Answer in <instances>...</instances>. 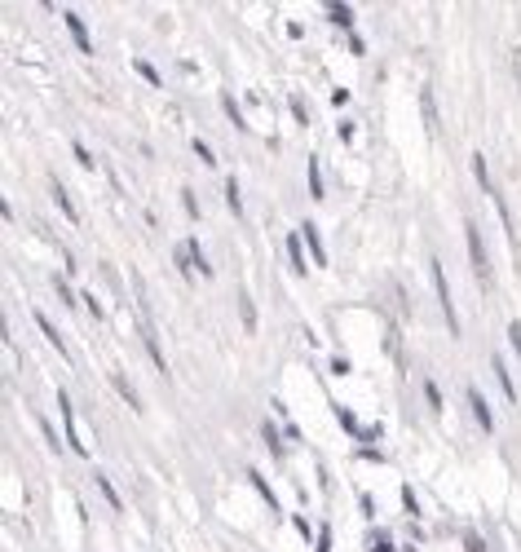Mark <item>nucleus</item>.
Returning a JSON list of instances; mask_svg holds the SVG:
<instances>
[{
  "label": "nucleus",
  "instance_id": "18",
  "mask_svg": "<svg viewBox=\"0 0 521 552\" xmlns=\"http://www.w3.org/2000/svg\"><path fill=\"white\" fill-rule=\"evenodd\" d=\"M472 182H477V191H481L486 200L499 191V186H495V177H490V164H486V155L481 151H472Z\"/></svg>",
  "mask_w": 521,
  "mask_h": 552
},
{
  "label": "nucleus",
  "instance_id": "20",
  "mask_svg": "<svg viewBox=\"0 0 521 552\" xmlns=\"http://www.w3.org/2000/svg\"><path fill=\"white\" fill-rule=\"evenodd\" d=\"M172 265H177V274H181V279H199V270H195V252H190L186 239L172 248Z\"/></svg>",
  "mask_w": 521,
  "mask_h": 552
},
{
  "label": "nucleus",
  "instance_id": "47",
  "mask_svg": "<svg viewBox=\"0 0 521 552\" xmlns=\"http://www.w3.org/2000/svg\"><path fill=\"white\" fill-rule=\"evenodd\" d=\"M292 526H296V530H301L305 539H313V530H310V521H305V517H292Z\"/></svg>",
  "mask_w": 521,
  "mask_h": 552
},
{
  "label": "nucleus",
  "instance_id": "1",
  "mask_svg": "<svg viewBox=\"0 0 521 552\" xmlns=\"http://www.w3.org/2000/svg\"><path fill=\"white\" fill-rule=\"evenodd\" d=\"M464 244H469V265H472V279H477V288L481 292H495V270H490V248H486V239H481V226H477V217H464Z\"/></svg>",
  "mask_w": 521,
  "mask_h": 552
},
{
  "label": "nucleus",
  "instance_id": "46",
  "mask_svg": "<svg viewBox=\"0 0 521 552\" xmlns=\"http://www.w3.org/2000/svg\"><path fill=\"white\" fill-rule=\"evenodd\" d=\"M354 367H349V358H331V376H349Z\"/></svg>",
  "mask_w": 521,
  "mask_h": 552
},
{
  "label": "nucleus",
  "instance_id": "49",
  "mask_svg": "<svg viewBox=\"0 0 521 552\" xmlns=\"http://www.w3.org/2000/svg\"><path fill=\"white\" fill-rule=\"evenodd\" d=\"M513 76H517V89H521V45L513 49Z\"/></svg>",
  "mask_w": 521,
  "mask_h": 552
},
{
  "label": "nucleus",
  "instance_id": "41",
  "mask_svg": "<svg viewBox=\"0 0 521 552\" xmlns=\"http://www.w3.org/2000/svg\"><path fill=\"white\" fill-rule=\"evenodd\" d=\"M380 438H384V429H380V424H366L363 438H358V447H366V442H380Z\"/></svg>",
  "mask_w": 521,
  "mask_h": 552
},
{
  "label": "nucleus",
  "instance_id": "31",
  "mask_svg": "<svg viewBox=\"0 0 521 552\" xmlns=\"http://www.w3.org/2000/svg\"><path fill=\"white\" fill-rule=\"evenodd\" d=\"M177 195H181V208H186V217H190V221H199V217H204V212H199V200H195V191H190V186H181Z\"/></svg>",
  "mask_w": 521,
  "mask_h": 552
},
{
  "label": "nucleus",
  "instance_id": "30",
  "mask_svg": "<svg viewBox=\"0 0 521 552\" xmlns=\"http://www.w3.org/2000/svg\"><path fill=\"white\" fill-rule=\"evenodd\" d=\"M133 71H137L146 85H155V89L163 85V80H159V71H155V62H146V58H133Z\"/></svg>",
  "mask_w": 521,
  "mask_h": 552
},
{
  "label": "nucleus",
  "instance_id": "11",
  "mask_svg": "<svg viewBox=\"0 0 521 552\" xmlns=\"http://www.w3.org/2000/svg\"><path fill=\"white\" fill-rule=\"evenodd\" d=\"M45 186H49L53 203H57V208H62V217H66V221H71V226H75V221H80V208H75V200H71V191H66V186H62V177H57V173H49V177H45Z\"/></svg>",
  "mask_w": 521,
  "mask_h": 552
},
{
  "label": "nucleus",
  "instance_id": "22",
  "mask_svg": "<svg viewBox=\"0 0 521 552\" xmlns=\"http://www.w3.org/2000/svg\"><path fill=\"white\" fill-rule=\"evenodd\" d=\"M331 411H336V420H340V429H345V433H349V438H354V442H358V438H363V420H358V415H354V411H349V406H345V402H331Z\"/></svg>",
  "mask_w": 521,
  "mask_h": 552
},
{
  "label": "nucleus",
  "instance_id": "19",
  "mask_svg": "<svg viewBox=\"0 0 521 552\" xmlns=\"http://www.w3.org/2000/svg\"><path fill=\"white\" fill-rule=\"evenodd\" d=\"M239 323H243V332L252 336L260 327V318H257V301H252V292L248 288H239Z\"/></svg>",
  "mask_w": 521,
  "mask_h": 552
},
{
  "label": "nucleus",
  "instance_id": "10",
  "mask_svg": "<svg viewBox=\"0 0 521 552\" xmlns=\"http://www.w3.org/2000/svg\"><path fill=\"white\" fill-rule=\"evenodd\" d=\"M287 265H292V274H296V279H305V274H310V248H305L301 230H292V235H287Z\"/></svg>",
  "mask_w": 521,
  "mask_h": 552
},
{
  "label": "nucleus",
  "instance_id": "39",
  "mask_svg": "<svg viewBox=\"0 0 521 552\" xmlns=\"http://www.w3.org/2000/svg\"><path fill=\"white\" fill-rule=\"evenodd\" d=\"M354 133H358L354 120H340V124H336V138H340V142H354Z\"/></svg>",
  "mask_w": 521,
  "mask_h": 552
},
{
  "label": "nucleus",
  "instance_id": "7",
  "mask_svg": "<svg viewBox=\"0 0 521 552\" xmlns=\"http://www.w3.org/2000/svg\"><path fill=\"white\" fill-rule=\"evenodd\" d=\"M490 203H495V212H499V226H504L508 248L521 252V230H517V217H513V203H508V195H504V191H495V195H490Z\"/></svg>",
  "mask_w": 521,
  "mask_h": 552
},
{
  "label": "nucleus",
  "instance_id": "15",
  "mask_svg": "<svg viewBox=\"0 0 521 552\" xmlns=\"http://www.w3.org/2000/svg\"><path fill=\"white\" fill-rule=\"evenodd\" d=\"M490 376H495V385H499L504 402H517V385H513V376H508V362H504V353H490Z\"/></svg>",
  "mask_w": 521,
  "mask_h": 552
},
{
  "label": "nucleus",
  "instance_id": "33",
  "mask_svg": "<svg viewBox=\"0 0 521 552\" xmlns=\"http://www.w3.org/2000/svg\"><path fill=\"white\" fill-rule=\"evenodd\" d=\"M371 552H398L393 535L389 530H371Z\"/></svg>",
  "mask_w": 521,
  "mask_h": 552
},
{
  "label": "nucleus",
  "instance_id": "3",
  "mask_svg": "<svg viewBox=\"0 0 521 552\" xmlns=\"http://www.w3.org/2000/svg\"><path fill=\"white\" fill-rule=\"evenodd\" d=\"M137 341H142V350H146V358H151V367H155L159 376H168L172 367H168V353H163V345H159L155 323H151V318H142V323H137Z\"/></svg>",
  "mask_w": 521,
  "mask_h": 552
},
{
  "label": "nucleus",
  "instance_id": "17",
  "mask_svg": "<svg viewBox=\"0 0 521 552\" xmlns=\"http://www.w3.org/2000/svg\"><path fill=\"white\" fill-rule=\"evenodd\" d=\"M248 482H252V491H257L260 500H265V508H269L274 517H283V503H278V495H274V486L260 477V468H252V464H248Z\"/></svg>",
  "mask_w": 521,
  "mask_h": 552
},
{
  "label": "nucleus",
  "instance_id": "36",
  "mask_svg": "<svg viewBox=\"0 0 521 552\" xmlns=\"http://www.w3.org/2000/svg\"><path fill=\"white\" fill-rule=\"evenodd\" d=\"M71 155H75V164H80V168H89V173L98 168V164H93V155H89V147H84V142H71Z\"/></svg>",
  "mask_w": 521,
  "mask_h": 552
},
{
  "label": "nucleus",
  "instance_id": "29",
  "mask_svg": "<svg viewBox=\"0 0 521 552\" xmlns=\"http://www.w3.org/2000/svg\"><path fill=\"white\" fill-rule=\"evenodd\" d=\"M36 429H40V433H45V447H49L53 455H62V438H57V433H53V424H49V420H45V415H36Z\"/></svg>",
  "mask_w": 521,
  "mask_h": 552
},
{
  "label": "nucleus",
  "instance_id": "38",
  "mask_svg": "<svg viewBox=\"0 0 521 552\" xmlns=\"http://www.w3.org/2000/svg\"><path fill=\"white\" fill-rule=\"evenodd\" d=\"M292 115H296V124H310V106H305V98H296V93H292Z\"/></svg>",
  "mask_w": 521,
  "mask_h": 552
},
{
  "label": "nucleus",
  "instance_id": "12",
  "mask_svg": "<svg viewBox=\"0 0 521 552\" xmlns=\"http://www.w3.org/2000/svg\"><path fill=\"white\" fill-rule=\"evenodd\" d=\"M62 22H66V36H71V45L80 53H93V36H89V27H84V18L75 13V9H66L62 13Z\"/></svg>",
  "mask_w": 521,
  "mask_h": 552
},
{
  "label": "nucleus",
  "instance_id": "4",
  "mask_svg": "<svg viewBox=\"0 0 521 552\" xmlns=\"http://www.w3.org/2000/svg\"><path fill=\"white\" fill-rule=\"evenodd\" d=\"M57 406H62V433H66V447H71V455H89V447H84V438H80V429H75V406H71V394L66 389H57Z\"/></svg>",
  "mask_w": 521,
  "mask_h": 552
},
{
  "label": "nucleus",
  "instance_id": "37",
  "mask_svg": "<svg viewBox=\"0 0 521 552\" xmlns=\"http://www.w3.org/2000/svg\"><path fill=\"white\" fill-rule=\"evenodd\" d=\"M313 548H318V552H331V521H322V526H318V535H313Z\"/></svg>",
  "mask_w": 521,
  "mask_h": 552
},
{
  "label": "nucleus",
  "instance_id": "24",
  "mask_svg": "<svg viewBox=\"0 0 521 552\" xmlns=\"http://www.w3.org/2000/svg\"><path fill=\"white\" fill-rule=\"evenodd\" d=\"M221 111L230 115V124H234L239 133H248V120H243V106H239V98H234L230 89H221Z\"/></svg>",
  "mask_w": 521,
  "mask_h": 552
},
{
  "label": "nucleus",
  "instance_id": "42",
  "mask_svg": "<svg viewBox=\"0 0 521 552\" xmlns=\"http://www.w3.org/2000/svg\"><path fill=\"white\" fill-rule=\"evenodd\" d=\"M358 512H363L366 521H375V500H371L366 491H363V495H358Z\"/></svg>",
  "mask_w": 521,
  "mask_h": 552
},
{
  "label": "nucleus",
  "instance_id": "16",
  "mask_svg": "<svg viewBox=\"0 0 521 552\" xmlns=\"http://www.w3.org/2000/svg\"><path fill=\"white\" fill-rule=\"evenodd\" d=\"M239 186H243L239 177H225V182H221V191H225V208H230V217H234V221H248V208H243V191H239Z\"/></svg>",
  "mask_w": 521,
  "mask_h": 552
},
{
  "label": "nucleus",
  "instance_id": "28",
  "mask_svg": "<svg viewBox=\"0 0 521 552\" xmlns=\"http://www.w3.org/2000/svg\"><path fill=\"white\" fill-rule=\"evenodd\" d=\"M186 244H190V252H195V270H199V279H212L216 270H212V256H208V252H204V244H199L195 235H190Z\"/></svg>",
  "mask_w": 521,
  "mask_h": 552
},
{
  "label": "nucleus",
  "instance_id": "14",
  "mask_svg": "<svg viewBox=\"0 0 521 552\" xmlns=\"http://www.w3.org/2000/svg\"><path fill=\"white\" fill-rule=\"evenodd\" d=\"M301 239H305V248H310L313 265L327 270V244H322V235H318V221H301Z\"/></svg>",
  "mask_w": 521,
  "mask_h": 552
},
{
  "label": "nucleus",
  "instance_id": "34",
  "mask_svg": "<svg viewBox=\"0 0 521 552\" xmlns=\"http://www.w3.org/2000/svg\"><path fill=\"white\" fill-rule=\"evenodd\" d=\"M402 512H407V517H419V503H416V486H411V482H402Z\"/></svg>",
  "mask_w": 521,
  "mask_h": 552
},
{
  "label": "nucleus",
  "instance_id": "40",
  "mask_svg": "<svg viewBox=\"0 0 521 552\" xmlns=\"http://www.w3.org/2000/svg\"><path fill=\"white\" fill-rule=\"evenodd\" d=\"M345 49L354 53V58H363V53H366V40L358 36V31H354V36H345Z\"/></svg>",
  "mask_w": 521,
  "mask_h": 552
},
{
  "label": "nucleus",
  "instance_id": "27",
  "mask_svg": "<svg viewBox=\"0 0 521 552\" xmlns=\"http://www.w3.org/2000/svg\"><path fill=\"white\" fill-rule=\"evenodd\" d=\"M310 200L313 203L327 200V186H322V164H318V155H310Z\"/></svg>",
  "mask_w": 521,
  "mask_h": 552
},
{
  "label": "nucleus",
  "instance_id": "23",
  "mask_svg": "<svg viewBox=\"0 0 521 552\" xmlns=\"http://www.w3.org/2000/svg\"><path fill=\"white\" fill-rule=\"evenodd\" d=\"M49 288H53V292H57V301L66 305V309H71V314H75V309H80V292H75V288H71V279H66V274H53V279H49Z\"/></svg>",
  "mask_w": 521,
  "mask_h": 552
},
{
  "label": "nucleus",
  "instance_id": "5",
  "mask_svg": "<svg viewBox=\"0 0 521 552\" xmlns=\"http://www.w3.org/2000/svg\"><path fill=\"white\" fill-rule=\"evenodd\" d=\"M106 380H110V389H115L119 398H124V406H128V411H137V415L146 411V402H142L137 385L128 380V371H124V367H110V371H106Z\"/></svg>",
  "mask_w": 521,
  "mask_h": 552
},
{
  "label": "nucleus",
  "instance_id": "44",
  "mask_svg": "<svg viewBox=\"0 0 521 552\" xmlns=\"http://www.w3.org/2000/svg\"><path fill=\"white\" fill-rule=\"evenodd\" d=\"M283 433H287V442H292V447H296V442H305V433H301V424H296V420H287V424H283Z\"/></svg>",
  "mask_w": 521,
  "mask_h": 552
},
{
  "label": "nucleus",
  "instance_id": "13",
  "mask_svg": "<svg viewBox=\"0 0 521 552\" xmlns=\"http://www.w3.org/2000/svg\"><path fill=\"white\" fill-rule=\"evenodd\" d=\"M464 398H469V411H472V420H477V429H481V433H495V411H490L486 394H481V389H469Z\"/></svg>",
  "mask_w": 521,
  "mask_h": 552
},
{
  "label": "nucleus",
  "instance_id": "50",
  "mask_svg": "<svg viewBox=\"0 0 521 552\" xmlns=\"http://www.w3.org/2000/svg\"><path fill=\"white\" fill-rule=\"evenodd\" d=\"M407 552H416V548H407Z\"/></svg>",
  "mask_w": 521,
  "mask_h": 552
},
{
  "label": "nucleus",
  "instance_id": "48",
  "mask_svg": "<svg viewBox=\"0 0 521 552\" xmlns=\"http://www.w3.org/2000/svg\"><path fill=\"white\" fill-rule=\"evenodd\" d=\"M358 459H371V464H380V459H384V451H366V447H358Z\"/></svg>",
  "mask_w": 521,
  "mask_h": 552
},
{
  "label": "nucleus",
  "instance_id": "35",
  "mask_svg": "<svg viewBox=\"0 0 521 552\" xmlns=\"http://www.w3.org/2000/svg\"><path fill=\"white\" fill-rule=\"evenodd\" d=\"M504 332H508V350L517 353V362H521V318H508V327H504Z\"/></svg>",
  "mask_w": 521,
  "mask_h": 552
},
{
  "label": "nucleus",
  "instance_id": "26",
  "mask_svg": "<svg viewBox=\"0 0 521 552\" xmlns=\"http://www.w3.org/2000/svg\"><path fill=\"white\" fill-rule=\"evenodd\" d=\"M93 482H98V491H102V500L110 503V512H124V500H119V491H115V482H110V477H106L102 468H98V473H93Z\"/></svg>",
  "mask_w": 521,
  "mask_h": 552
},
{
  "label": "nucleus",
  "instance_id": "2",
  "mask_svg": "<svg viewBox=\"0 0 521 552\" xmlns=\"http://www.w3.org/2000/svg\"><path fill=\"white\" fill-rule=\"evenodd\" d=\"M428 279H433V292H437V305H442V318H446L451 341H460V336H464V327H460V309H455V292H451V279H446L442 256H428Z\"/></svg>",
  "mask_w": 521,
  "mask_h": 552
},
{
  "label": "nucleus",
  "instance_id": "45",
  "mask_svg": "<svg viewBox=\"0 0 521 552\" xmlns=\"http://www.w3.org/2000/svg\"><path fill=\"white\" fill-rule=\"evenodd\" d=\"M84 305H89V314H93V318H106L102 301H98V297H93V292H84Z\"/></svg>",
  "mask_w": 521,
  "mask_h": 552
},
{
  "label": "nucleus",
  "instance_id": "25",
  "mask_svg": "<svg viewBox=\"0 0 521 552\" xmlns=\"http://www.w3.org/2000/svg\"><path fill=\"white\" fill-rule=\"evenodd\" d=\"M419 389H424V402H428V411H433V415H442V411H446V398H442V389H437V380H433V376H424V380H419Z\"/></svg>",
  "mask_w": 521,
  "mask_h": 552
},
{
  "label": "nucleus",
  "instance_id": "9",
  "mask_svg": "<svg viewBox=\"0 0 521 552\" xmlns=\"http://www.w3.org/2000/svg\"><path fill=\"white\" fill-rule=\"evenodd\" d=\"M31 318H36V327H40V336H45V341H49L53 350H57V358H66V362H71V345L62 341V332H57V323H53V318H49V314H45V309H31Z\"/></svg>",
  "mask_w": 521,
  "mask_h": 552
},
{
  "label": "nucleus",
  "instance_id": "6",
  "mask_svg": "<svg viewBox=\"0 0 521 552\" xmlns=\"http://www.w3.org/2000/svg\"><path fill=\"white\" fill-rule=\"evenodd\" d=\"M419 115H424V133L437 138L442 133V115H437V89H433V80L419 85Z\"/></svg>",
  "mask_w": 521,
  "mask_h": 552
},
{
  "label": "nucleus",
  "instance_id": "43",
  "mask_svg": "<svg viewBox=\"0 0 521 552\" xmlns=\"http://www.w3.org/2000/svg\"><path fill=\"white\" fill-rule=\"evenodd\" d=\"M464 552H486V539H481L477 530H469V535H464Z\"/></svg>",
  "mask_w": 521,
  "mask_h": 552
},
{
  "label": "nucleus",
  "instance_id": "32",
  "mask_svg": "<svg viewBox=\"0 0 521 552\" xmlns=\"http://www.w3.org/2000/svg\"><path fill=\"white\" fill-rule=\"evenodd\" d=\"M190 151H195V159H199V164H208V168H216V151H212L208 142H204V138H195V142H190Z\"/></svg>",
  "mask_w": 521,
  "mask_h": 552
},
{
  "label": "nucleus",
  "instance_id": "8",
  "mask_svg": "<svg viewBox=\"0 0 521 552\" xmlns=\"http://www.w3.org/2000/svg\"><path fill=\"white\" fill-rule=\"evenodd\" d=\"M257 433H260V442H265V451H269L274 459H278V464H283V459H287V447H292V442H287V433H283L274 420H260Z\"/></svg>",
  "mask_w": 521,
  "mask_h": 552
},
{
  "label": "nucleus",
  "instance_id": "21",
  "mask_svg": "<svg viewBox=\"0 0 521 552\" xmlns=\"http://www.w3.org/2000/svg\"><path fill=\"white\" fill-rule=\"evenodd\" d=\"M327 22H331V27H345L349 36L358 31V18H354V9H349V4H340V0H336V4H327Z\"/></svg>",
  "mask_w": 521,
  "mask_h": 552
}]
</instances>
